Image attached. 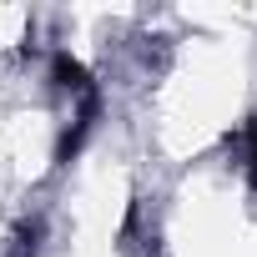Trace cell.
I'll return each instance as SVG.
<instances>
[{"label":"cell","mask_w":257,"mask_h":257,"mask_svg":"<svg viewBox=\"0 0 257 257\" xmlns=\"http://www.w3.org/2000/svg\"><path fill=\"white\" fill-rule=\"evenodd\" d=\"M51 81H56V91H66L71 101H76V96H86V91L96 86V81H91V71H86L71 51H56V56H51Z\"/></svg>","instance_id":"6da1fadb"},{"label":"cell","mask_w":257,"mask_h":257,"mask_svg":"<svg viewBox=\"0 0 257 257\" xmlns=\"http://www.w3.org/2000/svg\"><path fill=\"white\" fill-rule=\"evenodd\" d=\"M41 222H21L16 227V242H11V257H36V247H41Z\"/></svg>","instance_id":"7a4b0ae2"},{"label":"cell","mask_w":257,"mask_h":257,"mask_svg":"<svg viewBox=\"0 0 257 257\" xmlns=\"http://www.w3.org/2000/svg\"><path fill=\"white\" fill-rule=\"evenodd\" d=\"M242 167H247V177H252V187H257V157H247Z\"/></svg>","instance_id":"3957f363"}]
</instances>
